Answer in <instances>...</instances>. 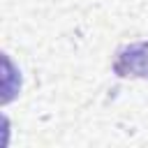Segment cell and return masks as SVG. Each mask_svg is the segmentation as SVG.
I'll return each instance as SVG.
<instances>
[{"instance_id":"1","label":"cell","mask_w":148,"mask_h":148,"mask_svg":"<svg viewBox=\"0 0 148 148\" xmlns=\"http://www.w3.org/2000/svg\"><path fill=\"white\" fill-rule=\"evenodd\" d=\"M113 72L118 76L148 79V39L118 49L113 58Z\"/></svg>"}]
</instances>
